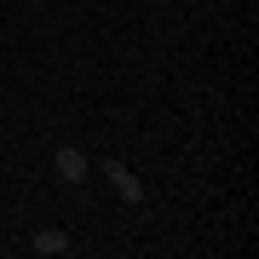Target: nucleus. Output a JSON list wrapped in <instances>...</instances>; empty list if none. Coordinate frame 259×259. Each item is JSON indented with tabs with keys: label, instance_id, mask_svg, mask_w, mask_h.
Returning a JSON list of instances; mask_svg holds the SVG:
<instances>
[{
	"label": "nucleus",
	"instance_id": "f03ea898",
	"mask_svg": "<svg viewBox=\"0 0 259 259\" xmlns=\"http://www.w3.org/2000/svg\"><path fill=\"white\" fill-rule=\"evenodd\" d=\"M52 173L64 179V185H87V173H93V161H87V150H75V144H64L52 156Z\"/></svg>",
	"mask_w": 259,
	"mask_h": 259
},
{
	"label": "nucleus",
	"instance_id": "f257e3e1",
	"mask_svg": "<svg viewBox=\"0 0 259 259\" xmlns=\"http://www.w3.org/2000/svg\"><path fill=\"white\" fill-rule=\"evenodd\" d=\"M104 179L115 185V196H121L127 207H139V202H144V185H139V173H133L127 161H104Z\"/></svg>",
	"mask_w": 259,
	"mask_h": 259
},
{
	"label": "nucleus",
	"instance_id": "7ed1b4c3",
	"mask_svg": "<svg viewBox=\"0 0 259 259\" xmlns=\"http://www.w3.org/2000/svg\"><path fill=\"white\" fill-rule=\"evenodd\" d=\"M29 248H35V253H69V231H58V225H47V231H35V236H29Z\"/></svg>",
	"mask_w": 259,
	"mask_h": 259
}]
</instances>
